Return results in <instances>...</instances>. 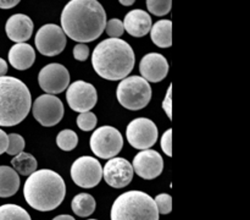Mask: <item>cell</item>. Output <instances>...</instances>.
<instances>
[{
	"instance_id": "6da1fadb",
	"label": "cell",
	"mask_w": 250,
	"mask_h": 220,
	"mask_svg": "<svg viewBox=\"0 0 250 220\" xmlns=\"http://www.w3.org/2000/svg\"><path fill=\"white\" fill-rule=\"evenodd\" d=\"M61 29L80 43L99 38L106 26V12L97 0H71L61 12Z\"/></svg>"
},
{
	"instance_id": "7a4b0ae2",
	"label": "cell",
	"mask_w": 250,
	"mask_h": 220,
	"mask_svg": "<svg viewBox=\"0 0 250 220\" xmlns=\"http://www.w3.org/2000/svg\"><path fill=\"white\" fill-rule=\"evenodd\" d=\"M136 55L132 46L120 38H107L95 46L92 65L100 77L107 81L126 78L133 70Z\"/></svg>"
},
{
	"instance_id": "3957f363",
	"label": "cell",
	"mask_w": 250,
	"mask_h": 220,
	"mask_svg": "<svg viewBox=\"0 0 250 220\" xmlns=\"http://www.w3.org/2000/svg\"><path fill=\"white\" fill-rule=\"evenodd\" d=\"M23 196L29 207L33 209L50 212L56 209L65 198V181L50 169L34 171L24 182Z\"/></svg>"
},
{
	"instance_id": "277c9868",
	"label": "cell",
	"mask_w": 250,
	"mask_h": 220,
	"mask_svg": "<svg viewBox=\"0 0 250 220\" xmlns=\"http://www.w3.org/2000/svg\"><path fill=\"white\" fill-rule=\"evenodd\" d=\"M32 107L28 87L12 76L0 77V126H16L23 121Z\"/></svg>"
},
{
	"instance_id": "5b68a950",
	"label": "cell",
	"mask_w": 250,
	"mask_h": 220,
	"mask_svg": "<svg viewBox=\"0 0 250 220\" xmlns=\"http://www.w3.org/2000/svg\"><path fill=\"white\" fill-rule=\"evenodd\" d=\"M110 217L111 220H159V212L148 193L128 191L116 198Z\"/></svg>"
},
{
	"instance_id": "8992f818",
	"label": "cell",
	"mask_w": 250,
	"mask_h": 220,
	"mask_svg": "<svg viewBox=\"0 0 250 220\" xmlns=\"http://www.w3.org/2000/svg\"><path fill=\"white\" fill-rule=\"evenodd\" d=\"M116 97L120 104L128 110H141L151 99V87L141 76L124 78L117 86Z\"/></svg>"
},
{
	"instance_id": "52a82bcc",
	"label": "cell",
	"mask_w": 250,
	"mask_h": 220,
	"mask_svg": "<svg viewBox=\"0 0 250 220\" xmlns=\"http://www.w3.org/2000/svg\"><path fill=\"white\" fill-rule=\"evenodd\" d=\"M90 149L102 159H112L121 152L124 137L121 132L112 126H102L90 136Z\"/></svg>"
},
{
	"instance_id": "ba28073f",
	"label": "cell",
	"mask_w": 250,
	"mask_h": 220,
	"mask_svg": "<svg viewBox=\"0 0 250 220\" xmlns=\"http://www.w3.org/2000/svg\"><path fill=\"white\" fill-rule=\"evenodd\" d=\"M71 177L80 187L93 188L102 181L103 166L94 156H80L71 166Z\"/></svg>"
},
{
	"instance_id": "9c48e42d",
	"label": "cell",
	"mask_w": 250,
	"mask_h": 220,
	"mask_svg": "<svg viewBox=\"0 0 250 220\" xmlns=\"http://www.w3.org/2000/svg\"><path fill=\"white\" fill-rule=\"evenodd\" d=\"M158 127L155 122L146 117H137L132 120L126 130L128 143L133 148L146 151L153 147L158 141Z\"/></svg>"
},
{
	"instance_id": "30bf717a",
	"label": "cell",
	"mask_w": 250,
	"mask_h": 220,
	"mask_svg": "<svg viewBox=\"0 0 250 220\" xmlns=\"http://www.w3.org/2000/svg\"><path fill=\"white\" fill-rule=\"evenodd\" d=\"M37 121L45 127L55 126L63 117V104L60 98L51 94L39 95L31 107Z\"/></svg>"
},
{
	"instance_id": "8fae6325",
	"label": "cell",
	"mask_w": 250,
	"mask_h": 220,
	"mask_svg": "<svg viewBox=\"0 0 250 220\" xmlns=\"http://www.w3.org/2000/svg\"><path fill=\"white\" fill-rule=\"evenodd\" d=\"M34 42L39 53L45 56H55L65 49L66 36L58 24L48 23L38 29Z\"/></svg>"
},
{
	"instance_id": "7c38bea8",
	"label": "cell",
	"mask_w": 250,
	"mask_h": 220,
	"mask_svg": "<svg viewBox=\"0 0 250 220\" xmlns=\"http://www.w3.org/2000/svg\"><path fill=\"white\" fill-rule=\"evenodd\" d=\"M66 99L73 111L87 112L97 104L98 93L92 83L75 81L67 87Z\"/></svg>"
},
{
	"instance_id": "4fadbf2b",
	"label": "cell",
	"mask_w": 250,
	"mask_h": 220,
	"mask_svg": "<svg viewBox=\"0 0 250 220\" xmlns=\"http://www.w3.org/2000/svg\"><path fill=\"white\" fill-rule=\"evenodd\" d=\"M38 82L46 94H59L70 86V72L61 64H49L39 72Z\"/></svg>"
},
{
	"instance_id": "5bb4252c",
	"label": "cell",
	"mask_w": 250,
	"mask_h": 220,
	"mask_svg": "<svg viewBox=\"0 0 250 220\" xmlns=\"http://www.w3.org/2000/svg\"><path fill=\"white\" fill-rule=\"evenodd\" d=\"M133 168L127 159L115 158L110 159L103 169V176L105 182L114 188H124L131 183L133 178Z\"/></svg>"
},
{
	"instance_id": "9a60e30c",
	"label": "cell",
	"mask_w": 250,
	"mask_h": 220,
	"mask_svg": "<svg viewBox=\"0 0 250 220\" xmlns=\"http://www.w3.org/2000/svg\"><path fill=\"white\" fill-rule=\"evenodd\" d=\"M133 171L144 180H153L160 176L164 170V159L160 153L153 149L141 151L133 159Z\"/></svg>"
},
{
	"instance_id": "2e32d148",
	"label": "cell",
	"mask_w": 250,
	"mask_h": 220,
	"mask_svg": "<svg viewBox=\"0 0 250 220\" xmlns=\"http://www.w3.org/2000/svg\"><path fill=\"white\" fill-rule=\"evenodd\" d=\"M139 71L146 82H160L167 76L168 63L161 54L149 53L139 63Z\"/></svg>"
},
{
	"instance_id": "e0dca14e",
	"label": "cell",
	"mask_w": 250,
	"mask_h": 220,
	"mask_svg": "<svg viewBox=\"0 0 250 220\" xmlns=\"http://www.w3.org/2000/svg\"><path fill=\"white\" fill-rule=\"evenodd\" d=\"M5 32L10 41L15 43H26L33 33V21L24 14H15L6 21Z\"/></svg>"
},
{
	"instance_id": "ac0fdd59",
	"label": "cell",
	"mask_w": 250,
	"mask_h": 220,
	"mask_svg": "<svg viewBox=\"0 0 250 220\" xmlns=\"http://www.w3.org/2000/svg\"><path fill=\"white\" fill-rule=\"evenodd\" d=\"M124 28L129 36L132 37H144L150 32L151 19L148 12L141 9H136L129 11L125 16Z\"/></svg>"
},
{
	"instance_id": "d6986e66",
	"label": "cell",
	"mask_w": 250,
	"mask_h": 220,
	"mask_svg": "<svg viewBox=\"0 0 250 220\" xmlns=\"http://www.w3.org/2000/svg\"><path fill=\"white\" fill-rule=\"evenodd\" d=\"M9 61L16 70H27L36 61V50L27 43H16L10 49Z\"/></svg>"
},
{
	"instance_id": "ffe728a7",
	"label": "cell",
	"mask_w": 250,
	"mask_h": 220,
	"mask_svg": "<svg viewBox=\"0 0 250 220\" xmlns=\"http://www.w3.org/2000/svg\"><path fill=\"white\" fill-rule=\"evenodd\" d=\"M150 38L159 48H170L172 45V21L160 20L150 28Z\"/></svg>"
},
{
	"instance_id": "44dd1931",
	"label": "cell",
	"mask_w": 250,
	"mask_h": 220,
	"mask_svg": "<svg viewBox=\"0 0 250 220\" xmlns=\"http://www.w3.org/2000/svg\"><path fill=\"white\" fill-rule=\"evenodd\" d=\"M20 188V176L11 166L0 165V197L14 196Z\"/></svg>"
},
{
	"instance_id": "7402d4cb",
	"label": "cell",
	"mask_w": 250,
	"mask_h": 220,
	"mask_svg": "<svg viewBox=\"0 0 250 220\" xmlns=\"http://www.w3.org/2000/svg\"><path fill=\"white\" fill-rule=\"evenodd\" d=\"M95 207H97V202H95L94 197L88 193H78L71 202V208H72L73 213L81 218L92 215L94 213Z\"/></svg>"
},
{
	"instance_id": "603a6c76",
	"label": "cell",
	"mask_w": 250,
	"mask_h": 220,
	"mask_svg": "<svg viewBox=\"0 0 250 220\" xmlns=\"http://www.w3.org/2000/svg\"><path fill=\"white\" fill-rule=\"evenodd\" d=\"M11 165L17 174L23 176L32 175L38 168L37 159L31 153H26V152L15 155L11 160Z\"/></svg>"
},
{
	"instance_id": "cb8c5ba5",
	"label": "cell",
	"mask_w": 250,
	"mask_h": 220,
	"mask_svg": "<svg viewBox=\"0 0 250 220\" xmlns=\"http://www.w3.org/2000/svg\"><path fill=\"white\" fill-rule=\"evenodd\" d=\"M0 220H32L28 212L17 204L0 205Z\"/></svg>"
},
{
	"instance_id": "d4e9b609",
	"label": "cell",
	"mask_w": 250,
	"mask_h": 220,
	"mask_svg": "<svg viewBox=\"0 0 250 220\" xmlns=\"http://www.w3.org/2000/svg\"><path fill=\"white\" fill-rule=\"evenodd\" d=\"M56 144L61 151L70 152L78 144V136L72 130H62L56 137Z\"/></svg>"
},
{
	"instance_id": "484cf974",
	"label": "cell",
	"mask_w": 250,
	"mask_h": 220,
	"mask_svg": "<svg viewBox=\"0 0 250 220\" xmlns=\"http://www.w3.org/2000/svg\"><path fill=\"white\" fill-rule=\"evenodd\" d=\"M146 7L155 16H165L172 7V1L171 0H148Z\"/></svg>"
},
{
	"instance_id": "4316f807",
	"label": "cell",
	"mask_w": 250,
	"mask_h": 220,
	"mask_svg": "<svg viewBox=\"0 0 250 220\" xmlns=\"http://www.w3.org/2000/svg\"><path fill=\"white\" fill-rule=\"evenodd\" d=\"M9 138V144H7L6 153L9 155H17V154L22 153L24 148V139L21 134L19 133H10L7 134Z\"/></svg>"
},
{
	"instance_id": "83f0119b",
	"label": "cell",
	"mask_w": 250,
	"mask_h": 220,
	"mask_svg": "<svg viewBox=\"0 0 250 220\" xmlns=\"http://www.w3.org/2000/svg\"><path fill=\"white\" fill-rule=\"evenodd\" d=\"M97 115L92 111L81 112L77 116V126L80 127L82 131H92L94 127L97 126Z\"/></svg>"
},
{
	"instance_id": "f1b7e54d",
	"label": "cell",
	"mask_w": 250,
	"mask_h": 220,
	"mask_svg": "<svg viewBox=\"0 0 250 220\" xmlns=\"http://www.w3.org/2000/svg\"><path fill=\"white\" fill-rule=\"evenodd\" d=\"M159 214H170L172 212V198L168 193H160L154 199Z\"/></svg>"
},
{
	"instance_id": "f546056e",
	"label": "cell",
	"mask_w": 250,
	"mask_h": 220,
	"mask_svg": "<svg viewBox=\"0 0 250 220\" xmlns=\"http://www.w3.org/2000/svg\"><path fill=\"white\" fill-rule=\"evenodd\" d=\"M105 31H106L107 36H109L110 38H120L125 32L124 23H122L121 20L111 19L106 22Z\"/></svg>"
},
{
	"instance_id": "4dcf8cb0",
	"label": "cell",
	"mask_w": 250,
	"mask_h": 220,
	"mask_svg": "<svg viewBox=\"0 0 250 220\" xmlns=\"http://www.w3.org/2000/svg\"><path fill=\"white\" fill-rule=\"evenodd\" d=\"M161 148L167 156H172V130L168 129L161 137Z\"/></svg>"
},
{
	"instance_id": "1f68e13d",
	"label": "cell",
	"mask_w": 250,
	"mask_h": 220,
	"mask_svg": "<svg viewBox=\"0 0 250 220\" xmlns=\"http://www.w3.org/2000/svg\"><path fill=\"white\" fill-rule=\"evenodd\" d=\"M163 109L166 112L167 117L172 120V85L168 86V89L166 92V97L163 102Z\"/></svg>"
},
{
	"instance_id": "d6a6232c",
	"label": "cell",
	"mask_w": 250,
	"mask_h": 220,
	"mask_svg": "<svg viewBox=\"0 0 250 220\" xmlns=\"http://www.w3.org/2000/svg\"><path fill=\"white\" fill-rule=\"evenodd\" d=\"M73 56L78 61H85L89 56V48L85 44L80 43L73 48Z\"/></svg>"
},
{
	"instance_id": "836d02e7",
	"label": "cell",
	"mask_w": 250,
	"mask_h": 220,
	"mask_svg": "<svg viewBox=\"0 0 250 220\" xmlns=\"http://www.w3.org/2000/svg\"><path fill=\"white\" fill-rule=\"evenodd\" d=\"M7 144H9V138H7V134L5 133V131H2V130L0 129V155L6 152Z\"/></svg>"
},
{
	"instance_id": "e575fe53",
	"label": "cell",
	"mask_w": 250,
	"mask_h": 220,
	"mask_svg": "<svg viewBox=\"0 0 250 220\" xmlns=\"http://www.w3.org/2000/svg\"><path fill=\"white\" fill-rule=\"evenodd\" d=\"M19 0H0V9H11V7L19 5Z\"/></svg>"
},
{
	"instance_id": "d590c367",
	"label": "cell",
	"mask_w": 250,
	"mask_h": 220,
	"mask_svg": "<svg viewBox=\"0 0 250 220\" xmlns=\"http://www.w3.org/2000/svg\"><path fill=\"white\" fill-rule=\"evenodd\" d=\"M7 72V64L4 59L0 58V77H4L6 76Z\"/></svg>"
},
{
	"instance_id": "8d00e7d4",
	"label": "cell",
	"mask_w": 250,
	"mask_h": 220,
	"mask_svg": "<svg viewBox=\"0 0 250 220\" xmlns=\"http://www.w3.org/2000/svg\"><path fill=\"white\" fill-rule=\"evenodd\" d=\"M53 220H76L72 215H68V214H61L58 215V217L54 218Z\"/></svg>"
},
{
	"instance_id": "74e56055",
	"label": "cell",
	"mask_w": 250,
	"mask_h": 220,
	"mask_svg": "<svg viewBox=\"0 0 250 220\" xmlns=\"http://www.w3.org/2000/svg\"><path fill=\"white\" fill-rule=\"evenodd\" d=\"M120 4L124 6H131L134 4V0H120Z\"/></svg>"
},
{
	"instance_id": "f35d334b",
	"label": "cell",
	"mask_w": 250,
	"mask_h": 220,
	"mask_svg": "<svg viewBox=\"0 0 250 220\" xmlns=\"http://www.w3.org/2000/svg\"><path fill=\"white\" fill-rule=\"evenodd\" d=\"M89 220H97V219H89Z\"/></svg>"
}]
</instances>
